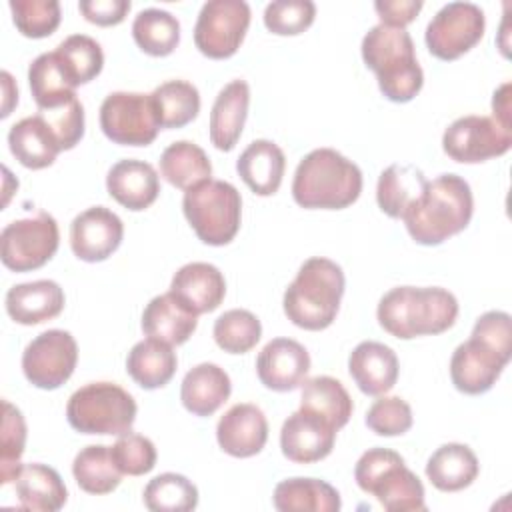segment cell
I'll return each instance as SVG.
<instances>
[{"mask_svg":"<svg viewBox=\"0 0 512 512\" xmlns=\"http://www.w3.org/2000/svg\"><path fill=\"white\" fill-rule=\"evenodd\" d=\"M378 324L394 338L442 334L454 326L458 300L440 286H396L378 302Z\"/></svg>","mask_w":512,"mask_h":512,"instance_id":"cell-1","label":"cell"},{"mask_svg":"<svg viewBox=\"0 0 512 512\" xmlns=\"http://www.w3.org/2000/svg\"><path fill=\"white\" fill-rule=\"evenodd\" d=\"M472 212L470 184L458 174H440L426 184L424 194L402 220L416 244L438 246L462 232L470 224Z\"/></svg>","mask_w":512,"mask_h":512,"instance_id":"cell-2","label":"cell"},{"mask_svg":"<svg viewBox=\"0 0 512 512\" xmlns=\"http://www.w3.org/2000/svg\"><path fill=\"white\" fill-rule=\"evenodd\" d=\"M360 192V168L332 148H316L296 166L292 198L302 208L342 210L354 204Z\"/></svg>","mask_w":512,"mask_h":512,"instance_id":"cell-3","label":"cell"},{"mask_svg":"<svg viewBox=\"0 0 512 512\" xmlns=\"http://www.w3.org/2000/svg\"><path fill=\"white\" fill-rule=\"evenodd\" d=\"M362 60L376 74L378 88L390 102H410L422 90L424 72L404 28L372 26L362 38Z\"/></svg>","mask_w":512,"mask_h":512,"instance_id":"cell-4","label":"cell"},{"mask_svg":"<svg viewBox=\"0 0 512 512\" xmlns=\"http://www.w3.org/2000/svg\"><path fill=\"white\" fill-rule=\"evenodd\" d=\"M344 286V272L336 262L308 258L284 292V314L298 328L324 330L336 320Z\"/></svg>","mask_w":512,"mask_h":512,"instance_id":"cell-5","label":"cell"},{"mask_svg":"<svg viewBox=\"0 0 512 512\" xmlns=\"http://www.w3.org/2000/svg\"><path fill=\"white\" fill-rule=\"evenodd\" d=\"M182 210L196 236L208 246H224L240 230L242 198L230 182L210 178L188 188Z\"/></svg>","mask_w":512,"mask_h":512,"instance_id":"cell-6","label":"cell"},{"mask_svg":"<svg viewBox=\"0 0 512 512\" xmlns=\"http://www.w3.org/2000/svg\"><path fill=\"white\" fill-rule=\"evenodd\" d=\"M136 400L114 382H90L78 388L66 404L68 424L82 434L130 432L136 420Z\"/></svg>","mask_w":512,"mask_h":512,"instance_id":"cell-7","label":"cell"},{"mask_svg":"<svg viewBox=\"0 0 512 512\" xmlns=\"http://www.w3.org/2000/svg\"><path fill=\"white\" fill-rule=\"evenodd\" d=\"M60 232L54 216L38 212L32 218L14 220L0 234V258L12 272L42 268L58 250Z\"/></svg>","mask_w":512,"mask_h":512,"instance_id":"cell-8","label":"cell"},{"mask_svg":"<svg viewBox=\"0 0 512 512\" xmlns=\"http://www.w3.org/2000/svg\"><path fill=\"white\" fill-rule=\"evenodd\" d=\"M100 128L108 140L122 146H148L156 140L160 122L150 94L112 92L100 104Z\"/></svg>","mask_w":512,"mask_h":512,"instance_id":"cell-9","label":"cell"},{"mask_svg":"<svg viewBox=\"0 0 512 512\" xmlns=\"http://www.w3.org/2000/svg\"><path fill=\"white\" fill-rule=\"evenodd\" d=\"M248 26L250 6L244 0H210L200 8L194 44L204 56L224 60L238 52Z\"/></svg>","mask_w":512,"mask_h":512,"instance_id":"cell-10","label":"cell"},{"mask_svg":"<svg viewBox=\"0 0 512 512\" xmlns=\"http://www.w3.org/2000/svg\"><path fill=\"white\" fill-rule=\"evenodd\" d=\"M484 28L486 20L480 6L472 2H450L428 22L424 34L426 48L438 60H456L482 40Z\"/></svg>","mask_w":512,"mask_h":512,"instance_id":"cell-11","label":"cell"},{"mask_svg":"<svg viewBox=\"0 0 512 512\" xmlns=\"http://www.w3.org/2000/svg\"><path fill=\"white\" fill-rule=\"evenodd\" d=\"M512 146V126L492 116H462L442 136L444 152L462 164H478L506 154Z\"/></svg>","mask_w":512,"mask_h":512,"instance_id":"cell-12","label":"cell"},{"mask_svg":"<svg viewBox=\"0 0 512 512\" xmlns=\"http://www.w3.org/2000/svg\"><path fill=\"white\" fill-rule=\"evenodd\" d=\"M78 362V346L66 330H46L38 334L22 354V370L26 380L42 390L60 388L74 372Z\"/></svg>","mask_w":512,"mask_h":512,"instance_id":"cell-13","label":"cell"},{"mask_svg":"<svg viewBox=\"0 0 512 512\" xmlns=\"http://www.w3.org/2000/svg\"><path fill=\"white\" fill-rule=\"evenodd\" d=\"M124 238V224L106 206L80 212L70 224V248L84 262H102L112 256Z\"/></svg>","mask_w":512,"mask_h":512,"instance_id":"cell-14","label":"cell"},{"mask_svg":"<svg viewBox=\"0 0 512 512\" xmlns=\"http://www.w3.org/2000/svg\"><path fill=\"white\" fill-rule=\"evenodd\" d=\"M336 428L324 418L298 410L290 414L280 430L282 454L296 464H312L324 460L336 442Z\"/></svg>","mask_w":512,"mask_h":512,"instance_id":"cell-15","label":"cell"},{"mask_svg":"<svg viewBox=\"0 0 512 512\" xmlns=\"http://www.w3.org/2000/svg\"><path fill=\"white\" fill-rule=\"evenodd\" d=\"M508 362V358L470 336L452 352L450 380L464 394H484L496 384Z\"/></svg>","mask_w":512,"mask_h":512,"instance_id":"cell-16","label":"cell"},{"mask_svg":"<svg viewBox=\"0 0 512 512\" xmlns=\"http://www.w3.org/2000/svg\"><path fill=\"white\" fill-rule=\"evenodd\" d=\"M310 370L308 350L292 338L270 340L256 358L260 382L274 392H290L302 386Z\"/></svg>","mask_w":512,"mask_h":512,"instance_id":"cell-17","label":"cell"},{"mask_svg":"<svg viewBox=\"0 0 512 512\" xmlns=\"http://www.w3.org/2000/svg\"><path fill=\"white\" fill-rule=\"evenodd\" d=\"M218 446L234 458H250L262 452L268 440V420L254 404H234L216 426Z\"/></svg>","mask_w":512,"mask_h":512,"instance_id":"cell-18","label":"cell"},{"mask_svg":"<svg viewBox=\"0 0 512 512\" xmlns=\"http://www.w3.org/2000/svg\"><path fill=\"white\" fill-rule=\"evenodd\" d=\"M108 194L132 212L146 210L160 194V178L152 164L136 158L116 162L106 176Z\"/></svg>","mask_w":512,"mask_h":512,"instance_id":"cell-19","label":"cell"},{"mask_svg":"<svg viewBox=\"0 0 512 512\" xmlns=\"http://www.w3.org/2000/svg\"><path fill=\"white\" fill-rule=\"evenodd\" d=\"M396 352L374 340L360 342L348 358V372L356 386L368 396H382L390 392L398 380Z\"/></svg>","mask_w":512,"mask_h":512,"instance_id":"cell-20","label":"cell"},{"mask_svg":"<svg viewBox=\"0 0 512 512\" xmlns=\"http://www.w3.org/2000/svg\"><path fill=\"white\" fill-rule=\"evenodd\" d=\"M170 292L194 314H206L222 304L226 280L214 264L190 262L172 276Z\"/></svg>","mask_w":512,"mask_h":512,"instance_id":"cell-21","label":"cell"},{"mask_svg":"<svg viewBox=\"0 0 512 512\" xmlns=\"http://www.w3.org/2000/svg\"><path fill=\"white\" fill-rule=\"evenodd\" d=\"M64 290L54 280L16 284L6 292V312L22 326L42 324L64 310Z\"/></svg>","mask_w":512,"mask_h":512,"instance_id":"cell-22","label":"cell"},{"mask_svg":"<svg viewBox=\"0 0 512 512\" xmlns=\"http://www.w3.org/2000/svg\"><path fill=\"white\" fill-rule=\"evenodd\" d=\"M250 106V86L244 80L228 82L216 96L210 112V142L230 152L244 130Z\"/></svg>","mask_w":512,"mask_h":512,"instance_id":"cell-23","label":"cell"},{"mask_svg":"<svg viewBox=\"0 0 512 512\" xmlns=\"http://www.w3.org/2000/svg\"><path fill=\"white\" fill-rule=\"evenodd\" d=\"M198 326V314L186 308L172 292L154 296L142 312V330L148 338L170 346L184 344Z\"/></svg>","mask_w":512,"mask_h":512,"instance_id":"cell-24","label":"cell"},{"mask_svg":"<svg viewBox=\"0 0 512 512\" xmlns=\"http://www.w3.org/2000/svg\"><path fill=\"white\" fill-rule=\"evenodd\" d=\"M8 146L12 156L32 170L52 166L62 152L52 128L40 114L18 120L8 132Z\"/></svg>","mask_w":512,"mask_h":512,"instance_id":"cell-25","label":"cell"},{"mask_svg":"<svg viewBox=\"0 0 512 512\" xmlns=\"http://www.w3.org/2000/svg\"><path fill=\"white\" fill-rule=\"evenodd\" d=\"M242 182L258 196H272L282 184L286 158L272 140H254L236 160Z\"/></svg>","mask_w":512,"mask_h":512,"instance_id":"cell-26","label":"cell"},{"mask_svg":"<svg viewBox=\"0 0 512 512\" xmlns=\"http://www.w3.org/2000/svg\"><path fill=\"white\" fill-rule=\"evenodd\" d=\"M230 376L218 364L202 362L186 372L180 386V400L194 416H212L230 396Z\"/></svg>","mask_w":512,"mask_h":512,"instance_id":"cell-27","label":"cell"},{"mask_svg":"<svg viewBox=\"0 0 512 512\" xmlns=\"http://www.w3.org/2000/svg\"><path fill=\"white\" fill-rule=\"evenodd\" d=\"M14 490L20 502V508L32 512H56L68 500V490L60 474L46 464H22Z\"/></svg>","mask_w":512,"mask_h":512,"instance_id":"cell-28","label":"cell"},{"mask_svg":"<svg viewBox=\"0 0 512 512\" xmlns=\"http://www.w3.org/2000/svg\"><path fill=\"white\" fill-rule=\"evenodd\" d=\"M426 176L412 164H392L382 170L376 186V202L390 218H404V214L418 202L426 190Z\"/></svg>","mask_w":512,"mask_h":512,"instance_id":"cell-29","label":"cell"},{"mask_svg":"<svg viewBox=\"0 0 512 512\" xmlns=\"http://www.w3.org/2000/svg\"><path fill=\"white\" fill-rule=\"evenodd\" d=\"M480 472L476 454L458 442H448L436 448L426 462V476L440 492H458L468 488Z\"/></svg>","mask_w":512,"mask_h":512,"instance_id":"cell-30","label":"cell"},{"mask_svg":"<svg viewBox=\"0 0 512 512\" xmlns=\"http://www.w3.org/2000/svg\"><path fill=\"white\" fill-rule=\"evenodd\" d=\"M178 358L170 344L146 338L132 346L126 358V372L144 390H156L166 386L176 374Z\"/></svg>","mask_w":512,"mask_h":512,"instance_id":"cell-31","label":"cell"},{"mask_svg":"<svg viewBox=\"0 0 512 512\" xmlns=\"http://www.w3.org/2000/svg\"><path fill=\"white\" fill-rule=\"evenodd\" d=\"M272 502L280 512H338L342 506L338 490L318 478H286L278 482Z\"/></svg>","mask_w":512,"mask_h":512,"instance_id":"cell-32","label":"cell"},{"mask_svg":"<svg viewBox=\"0 0 512 512\" xmlns=\"http://www.w3.org/2000/svg\"><path fill=\"white\" fill-rule=\"evenodd\" d=\"M28 84L38 110L58 108L76 98V84L66 72L56 50L34 58L28 68Z\"/></svg>","mask_w":512,"mask_h":512,"instance_id":"cell-33","label":"cell"},{"mask_svg":"<svg viewBox=\"0 0 512 512\" xmlns=\"http://www.w3.org/2000/svg\"><path fill=\"white\" fill-rule=\"evenodd\" d=\"M300 408L324 418L328 424L340 430L348 424L354 404L340 380L332 376H314L302 382Z\"/></svg>","mask_w":512,"mask_h":512,"instance_id":"cell-34","label":"cell"},{"mask_svg":"<svg viewBox=\"0 0 512 512\" xmlns=\"http://www.w3.org/2000/svg\"><path fill=\"white\" fill-rule=\"evenodd\" d=\"M368 494L376 496V500L390 512L426 510L424 486L420 478L410 468H406L404 462L394 464L382 472L370 486Z\"/></svg>","mask_w":512,"mask_h":512,"instance_id":"cell-35","label":"cell"},{"mask_svg":"<svg viewBox=\"0 0 512 512\" xmlns=\"http://www.w3.org/2000/svg\"><path fill=\"white\" fill-rule=\"evenodd\" d=\"M160 174L174 188L188 190L204 180H210L212 164L198 144L178 140L164 148L160 156Z\"/></svg>","mask_w":512,"mask_h":512,"instance_id":"cell-36","label":"cell"},{"mask_svg":"<svg viewBox=\"0 0 512 512\" xmlns=\"http://www.w3.org/2000/svg\"><path fill=\"white\" fill-rule=\"evenodd\" d=\"M72 474L76 484L88 494H110L124 476L112 458L110 446L104 444L82 448L72 462Z\"/></svg>","mask_w":512,"mask_h":512,"instance_id":"cell-37","label":"cell"},{"mask_svg":"<svg viewBox=\"0 0 512 512\" xmlns=\"http://www.w3.org/2000/svg\"><path fill=\"white\" fill-rule=\"evenodd\" d=\"M160 128H182L200 112V92L186 80H168L150 94Z\"/></svg>","mask_w":512,"mask_h":512,"instance_id":"cell-38","label":"cell"},{"mask_svg":"<svg viewBox=\"0 0 512 512\" xmlns=\"http://www.w3.org/2000/svg\"><path fill=\"white\" fill-rule=\"evenodd\" d=\"M132 36L142 52L168 56L180 42V22L166 10L146 8L132 22Z\"/></svg>","mask_w":512,"mask_h":512,"instance_id":"cell-39","label":"cell"},{"mask_svg":"<svg viewBox=\"0 0 512 512\" xmlns=\"http://www.w3.org/2000/svg\"><path fill=\"white\" fill-rule=\"evenodd\" d=\"M142 500L152 512H190L198 506V488L182 474L164 472L146 484Z\"/></svg>","mask_w":512,"mask_h":512,"instance_id":"cell-40","label":"cell"},{"mask_svg":"<svg viewBox=\"0 0 512 512\" xmlns=\"http://www.w3.org/2000/svg\"><path fill=\"white\" fill-rule=\"evenodd\" d=\"M212 334L224 352L246 354L258 344L262 336V324L250 310L232 308L216 318Z\"/></svg>","mask_w":512,"mask_h":512,"instance_id":"cell-41","label":"cell"},{"mask_svg":"<svg viewBox=\"0 0 512 512\" xmlns=\"http://www.w3.org/2000/svg\"><path fill=\"white\" fill-rule=\"evenodd\" d=\"M66 72L76 86L94 80L104 66V54L100 44L86 34H72L56 46Z\"/></svg>","mask_w":512,"mask_h":512,"instance_id":"cell-42","label":"cell"},{"mask_svg":"<svg viewBox=\"0 0 512 512\" xmlns=\"http://www.w3.org/2000/svg\"><path fill=\"white\" fill-rule=\"evenodd\" d=\"M12 20L26 38H46L60 26V4L56 0H10Z\"/></svg>","mask_w":512,"mask_h":512,"instance_id":"cell-43","label":"cell"},{"mask_svg":"<svg viewBox=\"0 0 512 512\" xmlns=\"http://www.w3.org/2000/svg\"><path fill=\"white\" fill-rule=\"evenodd\" d=\"M2 452H0V482H14L22 464L20 458L24 454L26 444V422L22 412L12 406L8 400L2 402Z\"/></svg>","mask_w":512,"mask_h":512,"instance_id":"cell-44","label":"cell"},{"mask_svg":"<svg viewBox=\"0 0 512 512\" xmlns=\"http://www.w3.org/2000/svg\"><path fill=\"white\" fill-rule=\"evenodd\" d=\"M316 6L310 0H276L264 10V26L278 36H296L314 22Z\"/></svg>","mask_w":512,"mask_h":512,"instance_id":"cell-45","label":"cell"},{"mask_svg":"<svg viewBox=\"0 0 512 512\" xmlns=\"http://www.w3.org/2000/svg\"><path fill=\"white\" fill-rule=\"evenodd\" d=\"M112 458L122 474L142 476L148 474L156 466V446L150 438L134 432L122 434L110 446Z\"/></svg>","mask_w":512,"mask_h":512,"instance_id":"cell-46","label":"cell"},{"mask_svg":"<svg viewBox=\"0 0 512 512\" xmlns=\"http://www.w3.org/2000/svg\"><path fill=\"white\" fill-rule=\"evenodd\" d=\"M366 426L378 436H400L412 428V408L400 396H382L368 408Z\"/></svg>","mask_w":512,"mask_h":512,"instance_id":"cell-47","label":"cell"},{"mask_svg":"<svg viewBox=\"0 0 512 512\" xmlns=\"http://www.w3.org/2000/svg\"><path fill=\"white\" fill-rule=\"evenodd\" d=\"M38 114L48 122V126L52 128L62 150H72L82 140V136H84V106L80 104L78 98H72L70 102H66L58 108L38 110Z\"/></svg>","mask_w":512,"mask_h":512,"instance_id":"cell-48","label":"cell"},{"mask_svg":"<svg viewBox=\"0 0 512 512\" xmlns=\"http://www.w3.org/2000/svg\"><path fill=\"white\" fill-rule=\"evenodd\" d=\"M470 336L510 360V356H512V320H510L508 312L490 310V312L482 314L476 320Z\"/></svg>","mask_w":512,"mask_h":512,"instance_id":"cell-49","label":"cell"},{"mask_svg":"<svg viewBox=\"0 0 512 512\" xmlns=\"http://www.w3.org/2000/svg\"><path fill=\"white\" fill-rule=\"evenodd\" d=\"M404 462V458L388 448H370L366 450L354 468V480L360 486V490H364L368 494L370 486L376 482V478L386 472L390 466Z\"/></svg>","mask_w":512,"mask_h":512,"instance_id":"cell-50","label":"cell"},{"mask_svg":"<svg viewBox=\"0 0 512 512\" xmlns=\"http://www.w3.org/2000/svg\"><path fill=\"white\" fill-rule=\"evenodd\" d=\"M82 16L96 26H116L130 12L128 0H82L78 4Z\"/></svg>","mask_w":512,"mask_h":512,"instance_id":"cell-51","label":"cell"},{"mask_svg":"<svg viewBox=\"0 0 512 512\" xmlns=\"http://www.w3.org/2000/svg\"><path fill=\"white\" fill-rule=\"evenodd\" d=\"M374 10L380 16V24L404 28L418 16V12L422 10V2L420 0H378L374 2Z\"/></svg>","mask_w":512,"mask_h":512,"instance_id":"cell-52","label":"cell"},{"mask_svg":"<svg viewBox=\"0 0 512 512\" xmlns=\"http://www.w3.org/2000/svg\"><path fill=\"white\" fill-rule=\"evenodd\" d=\"M492 112L498 122L506 124V126H512V112H510V82L502 84L496 92H494V98H492Z\"/></svg>","mask_w":512,"mask_h":512,"instance_id":"cell-53","label":"cell"},{"mask_svg":"<svg viewBox=\"0 0 512 512\" xmlns=\"http://www.w3.org/2000/svg\"><path fill=\"white\" fill-rule=\"evenodd\" d=\"M2 84H4V106H2V118H6L12 110V106L18 102V88L12 82V76L4 70L2 72Z\"/></svg>","mask_w":512,"mask_h":512,"instance_id":"cell-54","label":"cell"}]
</instances>
